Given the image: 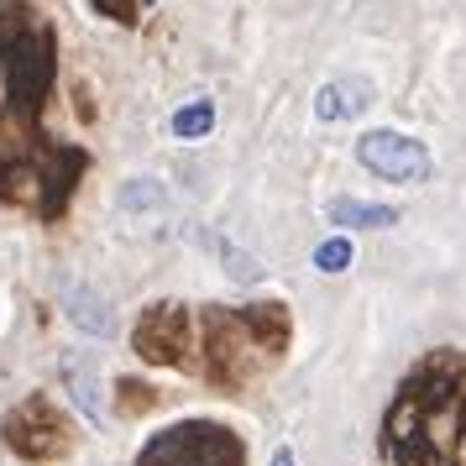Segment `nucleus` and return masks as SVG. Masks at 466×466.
Listing matches in <instances>:
<instances>
[{
  "label": "nucleus",
  "instance_id": "3",
  "mask_svg": "<svg viewBox=\"0 0 466 466\" xmlns=\"http://www.w3.org/2000/svg\"><path fill=\"white\" fill-rule=\"evenodd\" d=\"M289 346V309L283 304H205L199 315V361L215 388H247L268 372Z\"/></svg>",
  "mask_w": 466,
  "mask_h": 466
},
{
  "label": "nucleus",
  "instance_id": "5",
  "mask_svg": "<svg viewBox=\"0 0 466 466\" xmlns=\"http://www.w3.org/2000/svg\"><path fill=\"white\" fill-rule=\"evenodd\" d=\"M0 435H5V445L22 456V461H58V456H68V445H74V430H68L64 409L47 399V393H32V399H22L11 414H5V424H0Z\"/></svg>",
  "mask_w": 466,
  "mask_h": 466
},
{
  "label": "nucleus",
  "instance_id": "7",
  "mask_svg": "<svg viewBox=\"0 0 466 466\" xmlns=\"http://www.w3.org/2000/svg\"><path fill=\"white\" fill-rule=\"evenodd\" d=\"M357 163L367 173L388 178V184H424L430 168H435L430 147L414 142V137H403V131H367L357 142Z\"/></svg>",
  "mask_w": 466,
  "mask_h": 466
},
{
  "label": "nucleus",
  "instance_id": "2",
  "mask_svg": "<svg viewBox=\"0 0 466 466\" xmlns=\"http://www.w3.org/2000/svg\"><path fill=\"white\" fill-rule=\"evenodd\" d=\"M382 451L393 466H461L466 451V357L430 351L409 367L382 414Z\"/></svg>",
  "mask_w": 466,
  "mask_h": 466
},
{
  "label": "nucleus",
  "instance_id": "11",
  "mask_svg": "<svg viewBox=\"0 0 466 466\" xmlns=\"http://www.w3.org/2000/svg\"><path fill=\"white\" fill-rule=\"evenodd\" d=\"M315 268H319V273H346V268H351V241H346V236L319 241V247H315Z\"/></svg>",
  "mask_w": 466,
  "mask_h": 466
},
{
  "label": "nucleus",
  "instance_id": "15",
  "mask_svg": "<svg viewBox=\"0 0 466 466\" xmlns=\"http://www.w3.org/2000/svg\"><path fill=\"white\" fill-rule=\"evenodd\" d=\"M273 466H294V445H278V451H273Z\"/></svg>",
  "mask_w": 466,
  "mask_h": 466
},
{
  "label": "nucleus",
  "instance_id": "12",
  "mask_svg": "<svg viewBox=\"0 0 466 466\" xmlns=\"http://www.w3.org/2000/svg\"><path fill=\"white\" fill-rule=\"evenodd\" d=\"M220 262H231V278H236V283H257V278H262V268H257V262L241 252L236 241H220Z\"/></svg>",
  "mask_w": 466,
  "mask_h": 466
},
{
  "label": "nucleus",
  "instance_id": "14",
  "mask_svg": "<svg viewBox=\"0 0 466 466\" xmlns=\"http://www.w3.org/2000/svg\"><path fill=\"white\" fill-rule=\"evenodd\" d=\"M100 16H110V22H121V26H131L137 22V0H89Z\"/></svg>",
  "mask_w": 466,
  "mask_h": 466
},
{
  "label": "nucleus",
  "instance_id": "8",
  "mask_svg": "<svg viewBox=\"0 0 466 466\" xmlns=\"http://www.w3.org/2000/svg\"><path fill=\"white\" fill-rule=\"evenodd\" d=\"M64 309H68V319H74L85 336H110V330H116L110 304L95 294V289H85V283H68L64 289Z\"/></svg>",
  "mask_w": 466,
  "mask_h": 466
},
{
  "label": "nucleus",
  "instance_id": "9",
  "mask_svg": "<svg viewBox=\"0 0 466 466\" xmlns=\"http://www.w3.org/2000/svg\"><path fill=\"white\" fill-rule=\"evenodd\" d=\"M325 215H330V226H351V231H388V226H399L393 205H367V199H330Z\"/></svg>",
  "mask_w": 466,
  "mask_h": 466
},
{
  "label": "nucleus",
  "instance_id": "6",
  "mask_svg": "<svg viewBox=\"0 0 466 466\" xmlns=\"http://www.w3.org/2000/svg\"><path fill=\"white\" fill-rule=\"evenodd\" d=\"M131 346L142 361L157 367H194V330H189V309L184 304H147L137 315Z\"/></svg>",
  "mask_w": 466,
  "mask_h": 466
},
{
  "label": "nucleus",
  "instance_id": "1",
  "mask_svg": "<svg viewBox=\"0 0 466 466\" xmlns=\"http://www.w3.org/2000/svg\"><path fill=\"white\" fill-rule=\"evenodd\" d=\"M58 79V37L53 26L22 5L0 0V199L58 220L85 173V147L53 142L43 110Z\"/></svg>",
  "mask_w": 466,
  "mask_h": 466
},
{
  "label": "nucleus",
  "instance_id": "13",
  "mask_svg": "<svg viewBox=\"0 0 466 466\" xmlns=\"http://www.w3.org/2000/svg\"><path fill=\"white\" fill-rule=\"evenodd\" d=\"M315 116L319 121H340V116H346V95H340V85H325L315 95Z\"/></svg>",
  "mask_w": 466,
  "mask_h": 466
},
{
  "label": "nucleus",
  "instance_id": "10",
  "mask_svg": "<svg viewBox=\"0 0 466 466\" xmlns=\"http://www.w3.org/2000/svg\"><path fill=\"white\" fill-rule=\"evenodd\" d=\"M210 127H215V106H210V100H189V106L173 110V137H184V142L210 137Z\"/></svg>",
  "mask_w": 466,
  "mask_h": 466
},
{
  "label": "nucleus",
  "instance_id": "4",
  "mask_svg": "<svg viewBox=\"0 0 466 466\" xmlns=\"http://www.w3.org/2000/svg\"><path fill=\"white\" fill-rule=\"evenodd\" d=\"M137 466H247V445L215 420H178L137 451Z\"/></svg>",
  "mask_w": 466,
  "mask_h": 466
}]
</instances>
